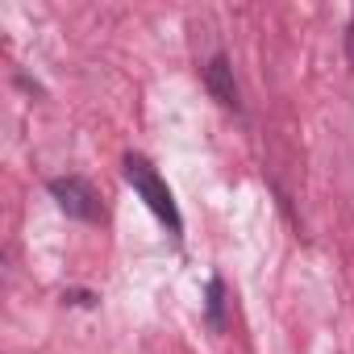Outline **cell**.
<instances>
[{
  "mask_svg": "<svg viewBox=\"0 0 354 354\" xmlns=\"http://www.w3.org/2000/svg\"><path fill=\"white\" fill-rule=\"evenodd\" d=\"M205 88L213 92L217 104L238 109V80H234V67H230L225 55H213V59L205 63Z\"/></svg>",
  "mask_w": 354,
  "mask_h": 354,
  "instance_id": "3957f363",
  "label": "cell"
},
{
  "mask_svg": "<svg viewBox=\"0 0 354 354\" xmlns=\"http://www.w3.org/2000/svg\"><path fill=\"white\" fill-rule=\"evenodd\" d=\"M221 296H225V283L213 279V283H209V321H213L217 329H221Z\"/></svg>",
  "mask_w": 354,
  "mask_h": 354,
  "instance_id": "277c9868",
  "label": "cell"
},
{
  "mask_svg": "<svg viewBox=\"0 0 354 354\" xmlns=\"http://www.w3.org/2000/svg\"><path fill=\"white\" fill-rule=\"evenodd\" d=\"M121 171H125V184L142 196V205L167 225V234H175V238H180L184 234V217H180V205H175V192L167 188V180H162V175L154 171V162L146 158V154H125L121 158Z\"/></svg>",
  "mask_w": 354,
  "mask_h": 354,
  "instance_id": "6da1fadb",
  "label": "cell"
},
{
  "mask_svg": "<svg viewBox=\"0 0 354 354\" xmlns=\"http://www.w3.org/2000/svg\"><path fill=\"white\" fill-rule=\"evenodd\" d=\"M46 188H50L55 205H59L67 217H75V221H88V225H100V221H104L100 192H96V188L84 180V175H59V180H50Z\"/></svg>",
  "mask_w": 354,
  "mask_h": 354,
  "instance_id": "7a4b0ae2",
  "label": "cell"
}]
</instances>
